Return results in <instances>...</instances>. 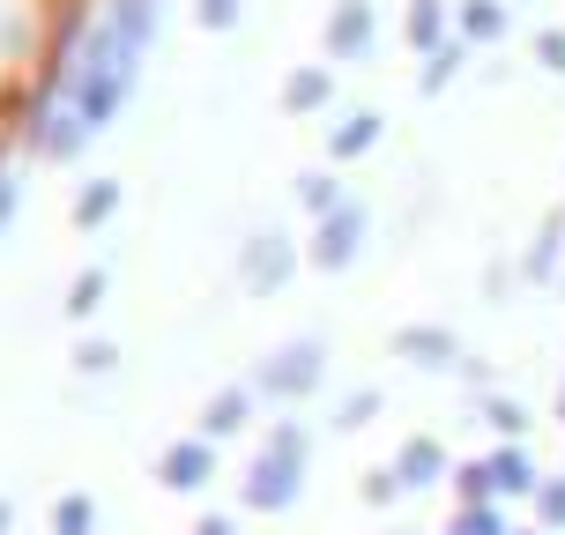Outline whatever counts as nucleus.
Segmentation results:
<instances>
[{
    "label": "nucleus",
    "mask_w": 565,
    "mask_h": 535,
    "mask_svg": "<svg viewBox=\"0 0 565 535\" xmlns=\"http://www.w3.org/2000/svg\"><path fill=\"white\" fill-rule=\"evenodd\" d=\"M157 8H164V0H105V15L89 30L83 60L67 67V89H60L53 113H75L89 135H97V127L127 105V89H135V75H141V53H149V38H157ZM38 149H45V141H38Z\"/></svg>",
    "instance_id": "obj_1"
},
{
    "label": "nucleus",
    "mask_w": 565,
    "mask_h": 535,
    "mask_svg": "<svg viewBox=\"0 0 565 535\" xmlns=\"http://www.w3.org/2000/svg\"><path fill=\"white\" fill-rule=\"evenodd\" d=\"M306 461H312L306 417H276L268 439L254 447V461H246V477H238V506L246 513H290L298 491H306Z\"/></svg>",
    "instance_id": "obj_2"
},
{
    "label": "nucleus",
    "mask_w": 565,
    "mask_h": 535,
    "mask_svg": "<svg viewBox=\"0 0 565 535\" xmlns=\"http://www.w3.org/2000/svg\"><path fill=\"white\" fill-rule=\"evenodd\" d=\"M320 379H328V342H320V335H290V342H276V350L254 365V395L306 402Z\"/></svg>",
    "instance_id": "obj_3"
},
{
    "label": "nucleus",
    "mask_w": 565,
    "mask_h": 535,
    "mask_svg": "<svg viewBox=\"0 0 565 535\" xmlns=\"http://www.w3.org/2000/svg\"><path fill=\"white\" fill-rule=\"evenodd\" d=\"M298 260H306V246L290 238V231H276V224H260L246 246H238V282L254 290V298H276L282 282L298 276Z\"/></svg>",
    "instance_id": "obj_4"
},
{
    "label": "nucleus",
    "mask_w": 565,
    "mask_h": 535,
    "mask_svg": "<svg viewBox=\"0 0 565 535\" xmlns=\"http://www.w3.org/2000/svg\"><path fill=\"white\" fill-rule=\"evenodd\" d=\"M365 231H372V208H365V201H342L335 216H320V224H312V238H306V260L335 276V268H350V260L365 254Z\"/></svg>",
    "instance_id": "obj_5"
},
{
    "label": "nucleus",
    "mask_w": 565,
    "mask_h": 535,
    "mask_svg": "<svg viewBox=\"0 0 565 535\" xmlns=\"http://www.w3.org/2000/svg\"><path fill=\"white\" fill-rule=\"evenodd\" d=\"M395 357H409L417 372H461V335H454L447 320H402L395 328Z\"/></svg>",
    "instance_id": "obj_6"
},
{
    "label": "nucleus",
    "mask_w": 565,
    "mask_h": 535,
    "mask_svg": "<svg viewBox=\"0 0 565 535\" xmlns=\"http://www.w3.org/2000/svg\"><path fill=\"white\" fill-rule=\"evenodd\" d=\"M372 38H380V8H372V0H335V8H328V30H320L328 67H335V60H365Z\"/></svg>",
    "instance_id": "obj_7"
},
{
    "label": "nucleus",
    "mask_w": 565,
    "mask_h": 535,
    "mask_svg": "<svg viewBox=\"0 0 565 535\" xmlns=\"http://www.w3.org/2000/svg\"><path fill=\"white\" fill-rule=\"evenodd\" d=\"M209 477H216V439H201V431H186V439H171L157 453V483L164 491H201Z\"/></svg>",
    "instance_id": "obj_8"
},
{
    "label": "nucleus",
    "mask_w": 565,
    "mask_h": 535,
    "mask_svg": "<svg viewBox=\"0 0 565 535\" xmlns=\"http://www.w3.org/2000/svg\"><path fill=\"white\" fill-rule=\"evenodd\" d=\"M483 469H491V499L507 506V499H536L543 491V469L529 447H491L483 453Z\"/></svg>",
    "instance_id": "obj_9"
},
{
    "label": "nucleus",
    "mask_w": 565,
    "mask_h": 535,
    "mask_svg": "<svg viewBox=\"0 0 565 535\" xmlns=\"http://www.w3.org/2000/svg\"><path fill=\"white\" fill-rule=\"evenodd\" d=\"M254 379H224V387H216V395L201 402V439H231V431H246V417H254Z\"/></svg>",
    "instance_id": "obj_10"
},
{
    "label": "nucleus",
    "mask_w": 565,
    "mask_h": 535,
    "mask_svg": "<svg viewBox=\"0 0 565 535\" xmlns=\"http://www.w3.org/2000/svg\"><path fill=\"white\" fill-rule=\"evenodd\" d=\"M395 477H402V491H431L439 477H454V461H447V447L431 439V431H409L395 447Z\"/></svg>",
    "instance_id": "obj_11"
},
{
    "label": "nucleus",
    "mask_w": 565,
    "mask_h": 535,
    "mask_svg": "<svg viewBox=\"0 0 565 535\" xmlns=\"http://www.w3.org/2000/svg\"><path fill=\"white\" fill-rule=\"evenodd\" d=\"M513 23V0H454V38L461 45H499Z\"/></svg>",
    "instance_id": "obj_12"
},
{
    "label": "nucleus",
    "mask_w": 565,
    "mask_h": 535,
    "mask_svg": "<svg viewBox=\"0 0 565 535\" xmlns=\"http://www.w3.org/2000/svg\"><path fill=\"white\" fill-rule=\"evenodd\" d=\"M521 276L529 282H558L565 276V208H551L529 238V254H521Z\"/></svg>",
    "instance_id": "obj_13"
},
{
    "label": "nucleus",
    "mask_w": 565,
    "mask_h": 535,
    "mask_svg": "<svg viewBox=\"0 0 565 535\" xmlns=\"http://www.w3.org/2000/svg\"><path fill=\"white\" fill-rule=\"evenodd\" d=\"M320 105H335V67H328V60L290 67V75H282V113H320Z\"/></svg>",
    "instance_id": "obj_14"
},
{
    "label": "nucleus",
    "mask_w": 565,
    "mask_h": 535,
    "mask_svg": "<svg viewBox=\"0 0 565 535\" xmlns=\"http://www.w3.org/2000/svg\"><path fill=\"white\" fill-rule=\"evenodd\" d=\"M380 135H387V113L358 105V113H342L335 127H328V157H335V164H350V157H365V149H372Z\"/></svg>",
    "instance_id": "obj_15"
},
{
    "label": "nucleus",
    "mask_w": 565,
    "mask_h": 535,
    "mask_svg": "<svg viewBox=\"0 0 565 535\" xmlns=\"http://www.w3.org/2000/svg\"><path fill=\"white\" fill-rule=\"evenodd\" d=\"M402 38L417 45V53H439L454 38V0H409V15H402Z\"/></svg>",
    "instance_id": "obj_16"
},
{
    "label": "nucleus",
    "mask_w": 565,
    "mask_h": 535,
    "mask_svg": "<svg viewBox=\"0 0 565 535\" xmlns=\"http://www.w3.org/2000/svg\"><path fill=\"white\" fill-rule=\"evenodd\" d=\"M477 417L499 431V447H529V402L521 395H499V387H491V395L477 402Z\"/></svg>",
    "instance_id": "obj_17"
},
{
    "label": "nucleus",
    "mask_w": 565,
    "mask_h": 535,
    "mask_svg": "<svg viewBox=\"0 0 565 535\" xmlns=\"http://www.w3.org/2000/svg\"><path fill=\"white\" fill-rule=\"evenodd\" d=\"M119 201H127V186H119V179H83V194H75V224H83V231H105L119 216Z\"/></svg>",
    "instance_id": "obj_18"
},
{
    "label": "nucleus",
    "mask_w": 565,
    "mask_h": 535,
    "mask_svg": "<svg viewBox=\"0 0 565 535\" xmlns=\"http://www.w3.org/2000/svg\"><path fill=\"white\" fill-rule=\"evenodd\" d=\"M105 290H113V268H105V260L75 268V282H67V320H89V312L105 306Z\"/></svg>",
    "instance_id": "obj_19"
},
{
    "label": "nucleus",
    "mask_w": 565,
    "mask_h": 535,
    "mask_svg": "<svg viewBox=\"0 0 565 535\" xmlns=\"http://www.w3.org/2000/svg\"><path fill=\"white\" fill-rule=\"evenodd\" d=\"M298 201H306V216H312V224H320V216H335V208H342L350 194H342V179H335V171H298Z\"/></svg>",
    "instance_id": "obj_20"
},
{
    "label": "nucleus",
    "mask_w": 565,
    "mask_h": 535,
    "mask_svg": "<svg viewBox=\"0 0 565 535\" xmlns=\"http://www.w3.org/2000/svg\"><path fill=\"white\" fill-rule=\"evenodd\" d=\"M461 60H469V45H461V38H447L439 53H424V67H417V89H424V97H439V89H447L454 75H461Z\"/></svg>",
    "instance_id": "obj_21"
},
{
    "label": "nucleus",
    "mask_w": 565,
    "mask_h": 535,
    "mask_svg": "<svg viewBox=\"0 0 565 535\" xmlns=\"http://www.w3.org/2000/svg\"><path fill=\"white\" fill-rule=\"evenodd\" d=\"M97 528V499L89 491H60L53 499V535H89Z\"/></svg>",
    "instance_id": "obj_22"
},
{
    "label": "nucleus",
    "mask_w": 565,
    "mask_h": 535,
    "mask_svg": "<svg viewBox=\"0 0 565 535\" xmlns=\"http://www.w3.org/2000/svg\"><path fill=\"white\" fill-rule=\"evenodd\" d=\"M447 535H513V521H507L499 499H491V506H454V528Z\"/></svg>",
    "instance_id": "obj_23"
},
{
    "label": "nucleus",
    "mask_w": 565,
    "mask_h": 535,
    "mask_svg": "<svg viewBox=\"0 0 565 535\" xmlns=\"http://www.w3.org/2000/svg\"><path fill=\"white\" fill-rule=\"evenodd\" d=\"M372 417H380V387H350V395H335V431H365Z\"/></svg>",
    "instance_id": "obj_24"
},
{
    "label": "nucleus",
    "mask_w": 565,
    "mask_h": 535,
    "mask_svg": "<svg viewBox=\"0 0 565 535\" xmlns=\"http://www.w3.org/2000/svg\"><path fill=\"white\" fill-rule=\"evenodd\" d=\"M454 499L461 506H491V469L483 461H454Z\"/></svg>",
    "instance_id": "obj_25"
},
{
    "label": "nucleus",
    "mask_w": 565,
    "mask_h": 535,
    "mask_svg": "<svg viewBox=\"0 0 565 535\" xmlns=\"http://www.w3.org/2000/svg\"><path fill=\"white\" fill-rule=\"evenodd\" d=\"M529 506H536V528L565 535V477H543V491L529 499Z\"/></svg>",
    "instance_id": "obj_26"
},
{
    "label": "nucleus",
    "mask_w": 565,
    "mask_h": 535,
    "mask_svg": "<svg viewBox=\"0 0 565 535\" xmlns=\"http://www.w3.org/2000/svg\"><path fill=\"white\" fill-rule=\"evenodd\" d=\"M113 365H119V342L113 335H83V342H75V372L97 379V372H113Z\"/></svg>",
    "instance_id": "obj_27"
},
{
    "label": "nucleus",
    "mask_w": 565,
    "mask_h": 535,
    "mask_svg": "<svg viewBox=\"0 0 565 535\" xmlns=\"http://www.w3.org/2000/svg\"><path fill=\"white\" fill-rule=\"evenodd\" d=\"M358 491H365V506H395V499H402L395 461H380V469H365V483H358Z\"/></svg>",
    "instance_id": "obj_28"
},
{
    "label": "nucleus",
    "mask_w": 565,
    "mask_h": 535,
    "mask_svg": "<svg viewBox=\"0 0 565 535\" xmlns=\"http://www.w3.org/2000/svg\"><path fill=\"white\" fill-rule=\"evenodd\" d=\"M536 67H543V75H565V30L558 23L536 30Z\"/></svg>",
    "instance_id": "obj_29"
},
{
    "label": "nucleus",
    "mask_w": 565,
    "mask_h": 535,
    "mask_svg": "<svg viewBox=\"0 0 565 535\" xmlns=\"http://www.w3.org/2000/svg\"><path fill=\"white\" fill-rule=\"evenodd\" d=\"M238 8H246V0H194V15L209 30H231V23H238Z\"/></svg>",
    "instance_id": "obj_30"
},
{
    "label": "nucleus",
    "mask_w": 565,
    "mask_h": 535,
    "mask_svg": "<svg viewBox=\"0 0 565 535\" xmlns=\"http://www.w3.org/2000/svg\"><path fill=\"white\" fill-rule=\"evenodd\" d=\"M15 208H23V179H15V171H0V231H8Z\"/></svg>",
    "instance_id": "obj_31"
},
{
    "label": "nucleus",
    "mask_w": 565,
    "mask_h": 535,
    "mask_svg": "<svg viewBox=\"0 0 565 535\" xmlns=\"http://www.w3.org/2000/svg\"><path fill=\"white\" fill-rule=\"evenodd\" d=\"M194 535H238V521H231V513H201Z\"/></svg>",
    "instance_id": "obj_32"
},
{
    "label": "nucleus",
    "mask_w": 565,
    "mask_h": 535,
    "mask_svg": "<svg viewBox=\"0 0 565 535\" xmlns=\"http://www.w3.org/2000/svg\"><path fill=\"white\" fill-rule=\"evenodd\" d=\"M0 535H15V499L0 491Z\"/></svg>",
    "instance_id": "obj_33"
},
{
    "label": "nucleus",
    "mask_w": 565,
    "mask_h": 535,
    "mask_svg": "<svg viewBox=\"0 0 565 535\" xmlns=\"http://www.w3.org/2000/svg\"><path fill=\"white\" fill-rule=\"evenodd\" d=\"M513 535H551V528H513Z\"/></svg>",
    "instance_id": "obj_34"
},
{
    "label": "nucleus",
    "mask_w": 565,
    "mask_h": 535,
    "mask_svg": "<svg viewBox=\"0 0 565 535\" xmlns=\"http://www.w3.org/2000/svg\"><path fill=\"white\" fill-rule=\"evenodd\" d=\"M395 535H424V528H395Z\"/></svg>",
    "instance_id": "obj_35"
}]
</instances>
